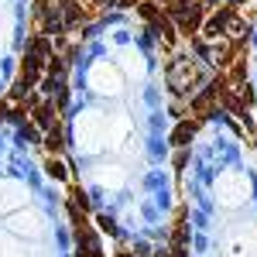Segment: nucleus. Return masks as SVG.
Here are the masks:
<instances>
[{
    "label": "nucleus",
    "instance_id": "1",
    "mask_svg": "<svg viewBox=\"0 0 257 257\" xmlns=\"http://www.w3.org/2000/svg\"><path fill=\"white\" fill-rule=\"evenodd\" d=\"M233 21H237V7H223L219 14H213V18L202 21V35H206L209 41H219L226 31H230Z\"/></svg>",
    "mask_w": 257,
    "mask_h": 257
},
{
    "label": "nucleus",
    "instance_id": "2",
    "mask_svg": "<svg viewBox=\"0 0 257 257\" xmlns=\"http://www.w3.org/2000/svg\"><path fill=\"white\" fill-rule=\"evenodd\" d=\"M178 24V31L185 35V38H192L196 31H202V21H206V11H202V4H192V7H185L182 14L172 18Z\"/></svg>",
    "mask_w": 257,
    "mask_h": 257
},
{
    "label": "nucleus",
    "instance_id": "3",
    "mask_svg": "<svg viewBox=\"0 0 257 257\" xmlns=\"http://www.w3.org/2000/svg\"><path fill=\"white\" fill-rule=\"evenodd\" d=\"M196 131H199V120L196 117H192V120H182L175 131H172V144H175V148H185L189 141L196 138Z\"/></svg>",
    "mask_w": 257,
    "mask_h": 257
},
{
    "label": "nucleus",
    "instance_id": "4",
    "mask_svg": "<svg viewBox=\"0 0 257 257\" xmlns=\"http://www.w3.org/2000/svg\"><path fill=\"white\" fill-rule=\"evenodd\" d=\"M31 106H35V120H38L41 131H52L55 127V106L52 103H38V99L31 96Z\"/></svg>",
    "mask_w": 257,
    "mask_h": 257
},
{
    "label": "nucleus",
    "instance_id": "5",
    "mask_svg": "<svg viewBox=\"0 0 257 257\" xmlns=\"http://www.w3.org/2000/svg\"><path fill=\"white\" fill-rule=\"evenodd\" d=\"M151 28L165 38V45H175V21L168 18V14H158V18L151 21Z\"/></svg>",
    "mask_w": 257,
    "mask_h": 257
},
{
    "label": "nucleus",
    "instance_id": "6",
    "mask_svg": "<svg viewBox=\"0 0 257 257\" xmlns=\"http://www.w3.org/2000/svg\"><path fill=\"white\" fill-rule=\"evenodd\" d=\"M62 144H65L62 131H59V127H52V131H48V138H45V148H48L52 155H59V151H62Z\"/></svg>",
    "mask_w": 257,
    "mask_h": 257
},
{
    "label": "nucleus",
    "instance_id": "7",
    "mask_svg": "<svg viewBox=\"0 0 257 257\" xmlns=\"http://www.w3.org/2000/svg\"><path fill=\"white\" fill-rule=\"evenodd\" d=\"M138 14H141L144 21H148V24H151V21L158 18L161 11H158V4H155V0H141V4H138Z\"/></svg>",
    "mask_w": 257,
    "mask_h": 257
},
{
    "label": "nucleus",
    "instance_id": "8",
    "mask_svg": "<svg viewBox=\"0 0 257 257\" xmlns=\"http://www.w3.org/2000/svg\"><path fill=\"white\" fill-rule=\"evenodd\" d=\"M230 82H237V86H243V82H247V59H237V62H233V69H230Z\"/></svg>",
    "mask_w": 257,
    "mask_h": 257
},
{
    "label": "nucleus",
    "instance_id": "9",
    "mask_svg": "<svg viewBox=\"0 0 257 257\" xmlns=\"http://www.w3.org/2000/svg\"><path fill=\"white\" fill-rule=\"evenodd\" d=\"M45 172H48L52 178H65V165L55 161V158H48V161H45Z\"/></svg>",
    "mask_w": 257,
    "mask_h": 257
},
{
    "label": "nucleus",
    "instance_id": "10",
    "mask_svg": "<svg viewBox=\"0 0 257 257\" xmlns=\"http://www.w3.org/2000/svg\"><path fill=\"white\" fill-rule=\"evenodd\" d=\"M99 230H103V233H110V237H117V223H113L110 216H99Z\"/></svg>",
    "mask_w": 257,
    "mask_h": 257
},
{
    "label": "nucleus",
    "instance_id": "11",
    "mask_svg": "<svg viewBox=\"0 0 257 257\" xmlns=\"http://www.w3.org/2000/svg\"><path fill=\"white\" fill-rule=\"evenodd\" d=\"M172 257H189V254H185V247H175V250H172Z\"/></svg>",
    "mask_w": 257,
    "mask_h": 257
},
{
    "label": "nucleus",
    "instance_id": "12",
    "mask_svg": "<svg viewBox=\"0 0 257 257\" xmlns=\"http://www.w3.org/2000/svg\"><path fill=\"white\" fill-rule=\"evenodd\" d=\"M96 4H103V7H113V4H120V0H96Z\"/></svg>",
    "mask_w": 257,
    "mask_h": 257
},
{
    "label": "nucleus",
    "instance_id": "13",
    "mask_svg": "<svg viewBox=\"0 0 257 257\" xmlns=\"http://www.w3.org/2000/svg\"><path fill=\"white\" fill-rule=\"evenodd\" d=\"M117 257H134V254H131V250H120V254Z\"/></svg>",
    "mask_w": 257,
    "mask_h": 257
},
{
    "label": "nucleus",
    "instance_id": "14",
    "mask_svg": "<svg viewBox=\"0 0 257 257\" xmlns=\"http://www.w3.org/2000/svg\"><path fill=\"white\" fill-rule=\"evenodd\" d=\"M155 4H161V0H155ZM165 4H168V0H165Z\"/></svg>",
    "mask_w": 257,
    "mask_h": 257
}]
</instances>
